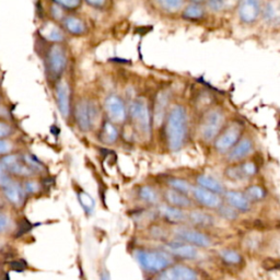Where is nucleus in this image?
Instances as JSON below:
<instances>
[{
    "mask_svg": "<svg viewBox=\"0 0 280 280\" xmlns=\"http://www.w3.org/2000/svg\"><path fill=\"white\" fill-rule=\"evenodd\" d=\"M168 148L172 152L182 150L189 139V114L182 104H173L164 119Z\"/></svg>",
    "mask_w": 280,
    "mask_h": 280,
    "instance_id": "1",
    "label": "nucleus"
},
{
    "mask_svg": "<svg viewBox=\"0 0 280 280\" xmlns=\"http://www.w3.org/2000/svg\"><path fill=\"white\" fill-rule=\"evenodd\" d=\"M128 117L135 134L142 140H148L152 135L153 118L148 101L145 98H137L127 106Z\"/></svg>",
    "mask_w": 280,
    "mask_h": 280,
    "instance_id": "2",
    "label": "nucleus"
},
{
    "mask_svg": "<svg viewBox=\"0 0 280 280\" xmlns=\"http://www.w3.org/2000/svg\"><path fill=\"white\" fill-rule=\"evenodd\" d=\"M134 257L139 267L150 275H157L174 264V257L160 249L138 248L134 251Z\"/></svg>",
    "mask_w": 280,
    "mask_h": 280,
    "instance_id": "3",
    "label": "nucleus"
},
{
    "mask_svg": "<svg viewBox=\"0 0 280 280\" xmlns=\"http://www.w3.org/2000/svg\"><path fill=\"white\" fill-rule=\"evenodd\" d=\"M225 116L221 110H206L199 123V137L204 143H213L225 126Z\"/></svg>",
    "mask_w": 280,
    "mask_h": 280,
    "instance_id": "4",
    "label": "nucleus"
},
{
    "mask_svg": "<svg viewBox=\"0 0 280 280\" xmlns=\"http://www.w3.org/2000/svg\"><path fill=\"white\" fill-rule=\"evenodd\" d=\"M243 126L240 122L226 125L213 142V148L219 155H226L243 136Z\"/></svg>",
    "mask_w": 280,
    "mask_h": 280,
    "instance_id": "5",
    "label": "nucleus"
},
{
    "mask_svg": "<svg viewBox=\"0 0 280 280\" xmlns=\"http://www.w3.org/2000/svg\"><path fill=\"white\" fill-rule=\"evenodd\" d=\"M75 117L78 127L81 131L88 132L93 127L99 118V109L95 102L81 100L76 105Z\"/></svg>",
    "mask_w": 280,
    "mask_h": 280,
    "instance_id": "6",
    "label": "nucleus"
},
{
    "mask_svg": "<svg viewBox=\"0 0 280 280\" xmlns=\"http://www.w3.org/2000/svg\"><path fill=\"white\" fill-rule=\"evenodd\" d=\"M68 58L65 49L59 44H53L46 55V69L53 79H57L63 75L67 67Z\"/></svg>",
    "mask_w": 280,
    "mask_h": 280,
    "instance_id": "7",
    "label": "nucleus"
},
{
    "mask_svg": "<svg viewBox=\"0 0 280 280\" xmlns=\"http://www.w3.org/2000/svg\"><path fill=\"white\" fill-rule=\"evenodd\" d=\"M258 165L252 160L231 163L224 170V176L232 182H244L257 175Z\"/></svg>",
    "mask_w": 280,
    "mask_h": 280,
    "instance_id": "8",
    "label": "nucleus"
},
{
    "mask_svg": "<svg viewBox=\"0 0 280 280\" xmlns=\"http://www.w3.org/2000/svg\"><path fill=\"white\" fill-rule=\"evenodd\" d=\"M174 236L179 241L194 245L196 248L207 249L212 244V240L208 235H206L202 230L191 228V226L178 225L174 229Z\"/></svg>",
    "mask_w": 280,
    "mask_h": 280,
    "instance_id": "9",
    "label": "nucleus"
},
{
    "mask_svg": "<svg viewBox=\"0 0 280 280\" xmlns=\"http://www.w3.org/2000/svg\"><path fill=\"white\" fill-rule=\"evenodd\" d=\"M104 110L108 119L115 125L124 124L128 118L127 106L124 100L117 95H110L104 100Z\"/></svg>",
    "mask_w": 280,
    "mask_h": 280,
    "instance_id": "10",
    "label": "nucleus"
},
{
    "mask_svg": "<svg viewBox=\"0 0 280 280\" xmlns=\"http://www.w3.org/2000/svg\"><path fill=\"white\" fill-rule=\"evenodd\" d=\"M237 9L240 22L253 25L261 18L263 3L262 0H239Z\"/></svg>",
    "mask_w": 280,
    "mask_h": 280,
    "instance_id": "11",
    "label": "nucleus"
},
{
    "mask_svg": "<svg viewBox=\"0 0 280 280\" xmlns=\"http://www.w3.org/2000/svg\"><path fill=\"white\" fill-rule=\"evenodd\" d=\"M153 280H198V274L191 266L173 264L157 274Z\"/></svg>",
    "mask_w": 280,
    "mask_h": 280,
    "instance_id": "12",
    "label": "nucleus"
},
{
    "mask_svg": "<svg viewBox=\"0 0 280 280\" xmlns=\"http://www.w3.org/2000/svg\"><path fill=\"white\" fill-rule=\"evenodd\" d=\"M191 197L195 202V204L201 205L202 207L207 209L217 210L223 204V197H221V195L216 194V193L210 192L208 190H205L197 185H194V188H193Z\"/></svg>",
    "mask_w": 280,
    "mask_h": 280,
    "instance_id": "13",
    "label": "nucleus"
},
{
    "mask_svg": "<svg viewBox=\"0 0 280 280\" xmlns=\"http://www.w3.org/2000/svg\"><path fill=\"white\" fill-rule=\"evenodd\" d=\"M165 250L168 251L173 257H177L181 259H186V261H194L198 256V248L189 243L175 239L173 241H170L165 244Z\"/></svg>",
    "mask_w": 280,
    "mask_h": 280,
    "instance_id": "14",
    "label": "nucleus"
},
{
    "mask_svg": "<svg viewBox=\"0 0 280 280\" xmlns=\"http://www.w3.org/2000/svg\"><path fill=\"white\" fill-rule=\"evenodd\" d=\"M0 161H2L6 171L10 173V174L24 177H29L34 174V172L25 164V162L23 161V158L15 155V153L4 156V158L0 160Z\"/></svg>",
    "mask_w": 280,
    "mask_h": 280,
    "instance_id": "15",
    "label": "nucleus"
},
{
    "mask_svg": "<svg viewBox=\"0 0 280 280\" xmlns=\"http://www.w3.org/2000/svg\"><path fill=\"white\" fill-rule=\"evenodd\" d=\"M161 195L164 201V204L172 206V207L183 209V210H191V209H194L195 207V202L193 201V198L190 195L184 194V193L177 192L168 188L163 191Z\"/></svg>",
    "mask_w": 280,
    "mask_h": 280,
    "instance_id": "16",
    "label": "nucleus"
},
{
    "mask_svg": "<svg viewBox=\"0 0 280 280\" xmlns=\"http://www.w3.org/2000/svg\"><path fill=\"white\" fill-rule=\"evenodd\" d=\"M255 145L250 137H242L240 142L233 147V148L226 153V160L230 163H238L248 159L253 151H254Z\"/></svg>",
    "mask_w": 280,
    "mask_h": 280,
    "instance_id": "17",
    "label": "nucleus"
},
{
    "mask_svg": "<svg viewBox=\"0 0 280 280\" xmlns=\"http://www.w3.org/2000/svg\"><path fill=\"white\" fill-rule=\"evenodd\" d=\"M223 202L230 205L240 213H246L252 209V204L246 198L244 193L240 191H225L223 194Z\"/></svg>",
    "mask_w": 280,
    "mask_h": 280,
    "instance_id": "18",
    "label": "nucleus"
},
{
    "mask_svg": "<svg viewBox=\"0 0 280 280\" xmlns=\"http://www.w3.org/2000/svg\"><path fill=\"white\" fill-rule=\"evenodd\" d=\"M158 213L164 221L171 224L182 225L183 223H186V219H188V215H186L185 210L172 207V206L166 204L158 205Z\"/></svg>",
    "mask_w": 280,
    "mask_h": 280,
    "instance_id": "19",
    "label": "nucleus"
},
{
    "mask_svg": "<svg viewBox=\"0 0 280 280\" xmlns=\"http://www.w3.org/2000/svg\"><path fill=\"white\" fill-rule=\"evenodd\" d=\"M261 18L266 25L272 28L280 26V0H268L265 3Z\"/></svg>",
    "mask_w": 280,
    "mask_h": 280,
    "instance_id": "20",
    "label": "nucleus"
},
{
    "mask_svg": "<svg viewBox=\"0 0 280 280\" xmlns=\"http://www.w3.org/2000/svg\"><path fill=\"white\" fill-rule=\"evenodd\" d=\"M56 104L59 113L64 118L70 114V88L67 82L62 81L56 86Z\"/></svg>",
    "mask_w": 280,
    "mask_h": 280,
    "instance_id": "21",
    "label": "nucleus"
},
{
    "mask_svg": "<svg viewBox=\"0 0 280 280\" xmlns=\"http://www.w3.org/2000/svg\"><path fill=\"white\" fill-rule=\"evenodd\" d=\"M186 215H188L186 223L192 224L196 229L210 228L215 224V218L209 212L199 209H191L186 211Z\"/></svg>",
    "mask_w": 280,
    "mask_h": 280,
    "instance_id": "22",
    "label": "nucleus"
},
{
    "mask_svg": "<svg viewBox=\"0 0 280 280\" xmlns=\"http://www.w3.org/2000/svg\"><path fill=\"white\" fill-rule=\"evenodd\" d=\"M169 96L166 92H160L156 98L155 105H153L152 111V118H153V126L159 127L161 123H164V119L169 111Z\"/></svg>",
    "mask_w": 280,
    "mask_h": 280,
    "instance_id": "23",
    "label": "nucleus"
},
{
    "mask_svg": "<svg viewBox=\"0 0 280 280\" xmlns=\"http://www.w3.org/2000/svg\"><path fill=\"white\" fill-rule=\"evenodd\" d=\"M138 198L140 202L145 203L146 205L149 206H158L161 204V198L162 195L160 194L159 191L155 188V186L151 185H143L140 186L137 191Z\"/></svg>",
    "mask_w": 280,
    "mask_h": 280,
    "instance_id": "24",
    "label": "nucleus"
},
{
    "mask_svg": "<svg viewBox=\"0 0 280 280\" xmlns=\"http://www.w3.org/2000/svg\"><path fill=\"white\" fill-rule=\"evenodd\" d=\"M206 13V7L203 4L190 3L183 7L182 18L186 21L199 22L205 19Z\"/></svg>",
    "mask_w": 280,
    "mask_h": 280,
    "instance_id": "25",
    "label": "nucleus"
},
{
    "mask_svg": "<svg viewBox=\"0 0 280 280\" xmlns=\"http://www.w3.org/2000/svg\"><path fill=\"white\" fill-rule=\"evenodd\" d=\"M196 185L219 195H223L226 191L224 185L218 178L209 174H198L196 176Z\"/></svg>",
    "mask_w": 280,
    "mask_h": 280,
    "instance_id": "26",
    "label": "nucleus"
},
{
    "mask_svg": "<svg viewBox=\"0 0 280 280\" xmlns=\"http://www.w3.org/2000/svg\"><path fill=\"white\" fill-rule=\"evenodd\" d=\"M65 30L73 36H81L86 33V25L82 19L75 16H67L63 19Z\"/></svg>",
    "mask_w": 280,
    "mask_h": 280,
    "instance_id": "27",
    "label": "nucleus"
},
{
    "mask_svg": "<svg viewBox=\"0 0 280 280\" xmlns=\"http://www.w3.org/2000/svg\"><path fill=\"white\" fill-rule=\"evenodd\" d=\"M42 36L53 44H59L65 39L64 32L54 22H46L41 29Z\"/></svg>",
    "mask_w": 280,
    "mask_h": 280,
    "instance_id": "28",
    "label": "nucleus"
},
{
    "mask_svg": "<svg viewBox=\"0 0 280 280\" xmlns=\"http://www.w3.org/2000/svg\"><path fill=\"white\" fill-rule=\"evenodd\" d=\"M4 194L11 204L19 206L23 203L25 193L23 191L22 185L12 181L9 185H7L6 188H4Z\"/></svg>",
    "mask_w": 280,
    "mask_h": 280,
    "instance_id": "29",
    "label": "nucleus"
},
{
    "mask_svg": "<svg viewBox=\"0 0 280 280\" xmlns=\"http://www.w3.org/2000/svg\"><path fill=\"white\" fill-rule=\"evenodd\" d=\"M243 193L252 205L262 203L267 197V191L264 186L259 184H251L246 186Z\"/></svg>",
    "mask_w": 280,
    "mask_h": 280,
    "instance_id": "30",
    "label": "nucleus"
},
{
    "mask_svg": "<svg viewBox=\"0 0 280 280\" xmlns=\"http://www.w3.org/2000/svg\"><path fill=\"white\" fill-rule=\"evenodd\" d=\"M100 136H101L102 143L105 145H114L119 138V130L114 123L110 122L108 119L102 125Z\"/></svg>",
    "mask_w": 280,
    "mask_h": 280,
    "instance_id": "31",
    "label": "nucleus"
},
{
    "mask_svg": "<svg viewBox=\"0 0 280 280\" xmlns=\"http://www.w3.org/2000/svg\"><path fill=\"white\" fill-rule=\"evenodd\" d=\"M219 257L221 258V261L229 265L232 266V267H239L244 263L243 256L240 254V253L233 249H222L219 251Z\"/></svg>",
    "mask_w": 280,
    "mask_h": 280,
    "instance_id": "32",
    "label": "nucleus"
},
{
    "mask_svg": "<svg viewBox=\"0 0 280 280\" xmlns=\"http://www.w3.org/2000/svg\"><path fill=\"white\" fill-rule=\"evenodd\" d=\"M168 186L169 189L184 193V194L190 196L193 191V188H194V185H193L191 182L182 177H170L168 179Z\"/></svg>",
    "mask_w": 280,
    "mask_h": 280,
    "instance_id": "33",
    "label": "nucleus"
},
{
    "mask_svg": "<svg viewBox=\"0 0 280 280\" xmlns=\"http://www.w3.org/2000/svg\"><path fill=\"white\" fill-rule=\"evenodd\" d=\"M160 9L166 13H175L183 9L185 0H153Z\"/></svg>",
    "mask_w": 280,
    "mask_h": 280,
    "instance_id": "34",
    "label": "nucleus"
},
{
    "mask_svg": "<svg viewBox=\"0 0 280 280\" xmlns=\"http://www.w3.org/2000/svg\"><path fill=\"white\" fill-rule=\"evenodd\" d=\"M206 6L212 12H221L230 9L231 7H237L239 0H206Z\"/></svg>",
    "mask_w": 280,
    "mask_h": 280,
    "instance_id": "35",
    "label": "nucleus"
},
{
    "mask_svg": "<svg viewBox=\"0 0 280 280\" xmlns=\"http://www.w3.org/2000/svg\"><path fill=\"white\" fill-rule=\"evenodd\" d=\"M77 196H78V201H79L80 205H81V207L83 208L86 215H92L93 211H95V208H96V202H95V199H93V197L84 191L78 192Z\"/></svg>",
    "mask_w": 280,
    "mask_h": 280,
    "instance_id": "36",
    "label": "nucleus"
},
{
    "mask_svg": "<svg viewBox=\"0 0 280 280\" xmlns=\"http://www.w3.org/2000/svg\"><path fill=\"white\" fill-rule=\"evenodd\" d=\"M218 215L221 217L222 219L226 220V221H236V220L239 218L240 212L238 210H236L233 207H231L230 205L225 204L223 202V204L220 206V207L217 209Z\"/></svg>",
    "mask_w": 280,
    "mask_h": 280,
    "instance_id": "37",
    "label": "nucleus"
},
{
    "mask_svg": "<svg viewBox=\"0 0 280 280\" xmlns=\"http://www.w3.org/2000/svg\"><path fill=\"white\" fill-rule=\"evenodd\" d=\"M56 6L67 10H76L81 6L82 0H53Z\"/></svg>",
    "mask_w": 280,
    "mask_h": 280,
    "instance_id": "38",
    "label": "nucleus"
},
{
    "mask_svg": "<svg viewBox=\"0 0 280 280\" xmlns=\"http://www.w3.org/2000/svg\"><path fill=\"white\" fill-rule=\"evenodd\" d=\"M22 188L25 194H35V193L41 190V185L34 179H28V181L24 182Z\"/></svg>",
    "mask_w": 280,
    "mask_h": 280,
    "instance_id": "39",
    "label": "nucleus"
},
{
    "mask_svg": "<svg viewBox=\"0 0 280 280\" xmlns=\"http://www.w3.org/2000/svg\"><path fill=\"white\" fill-rule=\"evenodd\" d=\"M13 131H15V129H13L12 125L4 121H0V139L8 138L13 134Z\"/></svg>",
    "mask_w": 280,
    "mask_h": 280,
    "instance_id": "40",
    "label": "nucleus"
},
{
    "mask_svg": "<svg viewBox=\"0 0 280 280\" xmlns=\"http://www.w3.org/2000/svg\"><path fill=\"white\" fill-rule=\"evenodd\" d=\"M13 150V144L8 139H0V156L10 155Z\"/></svg>",
    "mask_w": 280,
    "mask_h": 280,
    "instance_id": "41",
    "label": "nucleus"
},
{
    "mask_svg": "<svg viewBox=\"0 0 280 280\" xmlns=\"http://www.w3.org/2000/svg\"><path fill=\"white\" fill-rule=\"evenodd\" d=\"M11 182L12 179L9 175V173L6 171L2 161H0V188L4 189L7 185H9Z\"/></svg>",
    "mask_w": 280,
    "mask_h": 280,
    "instance_id": "42",
    "label": "nucleus"
},
{
    "mask_svg": "<svg viewBox=\"0 0 280 280\" xmlns=\"http://www.w3.org/2000/svg\"><path fill=\"white\" fill-rule=\"evenodd\" d=\"M245 245L249 250H256L261 246V238L256 236H249L245 240Z\"/></svg>",
    "mask_w": 280,
    "mask_h": 280,
    "instance_id": "43",
    "label": "nucleus"
},
{
    "mask_svg": "<svg viewBox=\"0 0 280 280\" xmlns=\"http://www.w3.org/2000/svg\"><path fill=\"white\" fill-rule=\"evenodd\" d=\"M11 226V220L8 215L0 211V233L8 231Z\"/></svg>",
    "mask_w": 280,
    "mask_h": 280,
    "instance_id": "44",
    "label": "nucleus"
},
{
    "mask_svg": "<svg viewBox=\"0 0 280 280\" xmlns=\"http://www.w3.org/2000/svg\"><path fill=\"white\" fill-rule=\"evenodd\" d=\"M84 2L89 6L93 7V8H102L106 5L108 0H84Z\"/></svg>",
    "mask_w": 280,
    "mask_h": 280,
    "instance_id": "45",
    "label": "nucleus"
},
{
    "mask_svg": "<svg viewBox=\"0 0 280 280\" xmlns=\"http://www.w3.org/2000/svg\"><path fill=\"white\" fill-rule=\"evenodd\" d=\"M151 230V236L152 238H157V239H161L163 237V229L160 228V226H152V228L150 229Z\"/></svg>",
    "mask_w": 280,
    "mask_h": 280,
    "instance_id": "46",
    "label": "nucleus"
},
{
    "mask_svg": "<svg viewBox=\"0 0 280 280\" xmlns=\"http://www.w3.org/2000/svg\"><path fill=\"white\" fill-rule=\"evenodd\" d=\"M100 280H111V276L108 270L104 269L101 271V274H100Z\"/></svg>",
    "mask_w": 280,
    "mask_h": 280,
    "instance_id": "47",
    "label": "nucleus"
},
{
    "mask_svg": "<svg viewBox=\"0 0 280 280\" xmlns=\"http://www.w3.org/2000/svg\"><path fill=\"white\" fill-rule=\"evenodd\" d=\"M191 3H197V4H204L206 0H190Z\"/></svg>",
    "mask_w": 280,
    "mask_h": 280,
    "instance_id": "48",
    "label": "nucleus"
}]
</instances>
